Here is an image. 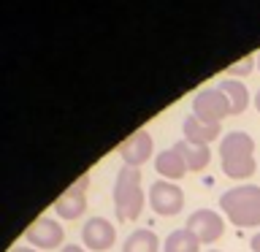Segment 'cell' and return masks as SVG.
Here are the masks:
<instances>
[{"label": "cell", "instance_id": "1", "mask_svg": "<svg viewBox=\"0 0 260 252\" xmlns=\"http://www.w3.org/2000/svg\"><path fill=\"white\" fill-rule=\"evenodd\" d=\"M219 166L222 174L231 179H249L255 176V138L241 130H233L219 138Z\"/></svg>", "mask_w": 260, "mask_h": 252}, {"label": "cell", "instance_id": "5", "mask_svg": "<svg viewBox=\"0 0 260 252\" xmlns=\"http://www.w3.org/2000/svg\"><path fill=\"white\" fill-rule=\"evenodd\" d=\"M192 114L203 122H211V125H222V119L231 117V103L219 92V87H209L192 98Z\"/></svg>", "mask_w": 260, "mask_h": 252}, {"label": "cell", "instance_id": "14", "mask_svg": "<svg viewBox=\"0 0 260 252\" xmlns=\"http://www.w3.org/2000/svg\"><path fill=\"white\" fill-rule=\"evenodd\" d=\"M219 92L228 98V103H231V114H244L249 106V89L244 87V81L239 79H222L219 81Z\"/></svg>", "mask_w": 260, "mask_h": 252}, {"label": "cell", "instance_id": "10", "mask_svg": "<svg viewBox=\"0 0 260 252\" xmlns=\"http://www.w3.org/2000/svg\"><path fill=\"white\" fill-rule=\"evenodd\" d=\"M152 152H154V141L146 130H136L133 136L119 144V158L125 160V166H133V168H141L144 163H149Z\"/></svg>", "mask_w": 260, "mask_h": 252}, {"label": "cell", "instance_id": "20", "mask_svg": "<svg viewBox=\"0 0 260 252\" xmlns=\"http://www.w3.org/2000/svg\"><path fill=\"white\" fill-rule=\"evenodd\" d=\"M8 252H41V249H36V247H11Z\"/></svg>", "mask_w": 260, "mask_h": 252}, {"label": "cell", "instance_id": "9", "mask_svg": "<svg viewBox=\"0 0 260 252\" xmlns=\"http://www.w3.org/2000/svg\"><path fill=\"white\" fill-rule=\"evenodd\" d=\"M81 241L87 244V249L92 252H106L114 247L117 241V228L114 223H109L106 217H89L84 225H81Z\"/></svg>", "mask_w": 260, "mask_h": 252}, {"label": "cell", "instance_id": "21", "mask_svg": "<svg viewBox=\"0 0 260 252\" xmlns=\"http://www.w3.org/2000/svg\"><path fill=\"white\" fill-rule=\"evenodd\" d=\"M255 109L260 111V89H257V95H255Z\"/></svg>", "mask_w": 260, "mask_h": 252}, {"label": "cell", "instance_id": "13", "mask_svg": "<svg viewBox=\"0 0 260 252\" xmlns=\"http://www.w3.org/2000/svg\"><path fill=\"white\" fill-rule=\"evenodd\" d=\"M154 171H157L166 182H176V179H182L187 174V163L182 160V154L171 146V149H162L157 158H154Z\"/></svg>", "mask_w": 260, "mask_h": 252}, {"label": "cell", "instance_id": "16", "mask_svg": "<svg viewBox=\"0 0 260 252\" xmlns=\"http://www.w3.org/2000/svg\"><path fill=\"white\" fill-rule=\"evenodd\" d=\"M162 252H201V241L187 228H179V231H171L168 239L162 241Z\"/></svg>", "mask_w": 260, "mask_h": 252}, {"label": "cell", "instance_id": "3", "mask_svg": "<svg viewBox=\"0 0 260 252\" xmlns=\"http://www.w3.org/2000/svg\"><path fill=\"white\" fill-rule=\"evenodd\" d=\"M144 187H141V168L122 166L114 179V214L119 223H136L144 211Z\"/></svg>", "mask_w": 260, "mask_h": 252}, {"label": "cell", "instance_id": "22", "mask_svg": "<svg viewBox=\"0 0 260 252\" xmlns=\"http://www.w3.org/2000/svg\"><path fill=\"white\" fill-rule=\"evenodd\" d=\"M257 65H260V54H257Z\"/></svg>", "mask_w": 260, "mask_h": 252}, {"label": "cell", "instance_id": "8", "mask_svg": "<svg viewBox=\"0 0 260 252\" xmlns=\"http://www.w3.org/2000/svg\"><path fill=\"white\" fill-rule=\"evenodd\" d=\"M24 241L32 244L36 249H44V252L57 249V247H62V241H65V231H62V225L57 223V219L38 217L36 223L24 231Z\"/></svg>", "mask_w": 260, "mask_h": 252}, {"label": "cell", "instance_id": "7", "mask_svg": "<svg viewBox=\"0 0 260 252\" xmlns=\"http://www.w3.org/2000/svg\"><path fill=\"white\" fill-rule=\"evenodd\" d=\"M87 187H89V174H81L60 198L54 201V214L62 219H79L87 211Z\"/></svg>", "mask_w": 260, "mask_h": 252}, {"label": "cell", "instance_id": "4", "mask_svg": "<svg viewBox=\"0 0 260 252\" xmlns=\"http://www.w3.org/2000/svg\"><path fill=\"white\" fill-rule=\"evenodd\" d=\"M149 206L154 214L160 217H174L184 209V190L176 182H166V179H157L149 187Z\"/></svg>", "mask_w": 260, "mask_h": 252}, {"label": "cell", "instance_id": "19", "mask_svg": "<svg viewBox=\"0 0 260 252\" xmlns=\"http://www.w3.org/2000/svg\"><path fill=\"white\" fill-rule=\"evenodd\" d=\"M60 252H84V247H79V244H65Z\"/></svg>", "mask_w": 260, "mask_h": 252}, {"label": "cell", "instance_id": "6", "mask_svg": "<svg viewBox=\"0 0 260 252\" xmlns=\"http://www.w3.org/2000/svg\"><path fill=\"white\" fill-rule=\"evenodd\" d=\"M187 231H190L201 244H214L225 233V217L217 214L214 209H198L187 217Z\"/></svg>", "mask_w": 260, "mask_h": 252}, {"label": "cell", "instance_id": "2", "mask_svg": "<svg viewBox=\"0 0 260 252\" xmlns=\"http://www.w3.org/2000/svg\"><path fill=\"white\" fill-rule=\"evenodd\" d=\"M219 211L236 228H257L260 225V187L257 184H236L219 195Z\"/></svg>", "mask_w": 260, "mask_h": 252}, {"label": "cell", "instance_id": "12", "mask_svg": "<svg viewBox=\"0 0 260 252\" xmlns=\"http://www.w3.org/2000/svg\"><path fill=\"white\" fill-rule=\"evenodd\" d=\"M182 133L187 141H192V144H214L217 141V136L222 133V125H211V122H203L198 119L195 114H190L184 122H182Z\"/></svg>", "mask_w": 260, "mask_h": 252}, {"label": "cell", "instance_id": "15", "mask_svg": "<svg viewBox=\"0 0 260 252\" xmlns=\"http://www.w3.org/2000/svg\"><path fill=\"white\" fill-rule=\"evenodd\" d=\"M122 252H160V239L152 228H136L122 244Z\"/></svg>", "mask_w": 260, "mask_h": 252}, {"label": "cell", "instance_id": "11", "mask_svg": "<svg viewBox=\"0 0 260 252\" xmlns=\"http://www.w3.org/2000/svg\"><path fill=\"white\" fill-rule=\"evenodd\" d=\"M174 149L182 154V160L187 163V171H192V174H198V171H206L209 163H211V149L206 144H192L182 138V141L174 144Z\"/></svg>", "mask_w": 260, "mask_h": 252}, {"label": "cell", "instance_id": "18", "mask_svg": "<svg viewBox=\"0 0 260 252\" xmlns=\"http://www.w3.org/2000/svg\"><path fill=\"white\" fill-rule=\"evenodd\" d=\"M249 247H252V252H260V233H255V236H252Z\"/></svg>", "mask_w": 260, "mask_h": 252}, {"label": "cell", "instance_id": "17", "mask_svg": "<svg viewBox=\"0 0 260 252\" xmlns=\"http://www.w3.org/2000/svg\"><path fill=\"white\" fill-rule=\"evenodd\" d=\"M252 68H255V57H244L241 62H233L228 68V73H231V79H236V76H247Z\"/></svg>", "mask_w": 260, "mask_h": 252}, {"label": "cell", "instance_id": "23", "mask_svg": "<svg viewBox=\"0 0 260 252\" xmlns=\"http://www.w3.org/2000/svg\"><path fill=\"white\" fill-rule=\"evenodd\" d=\"M209 252H219V249H209Z\"/></svg>", "mask_w": 260, "mask_h": 252}]
</instances>
